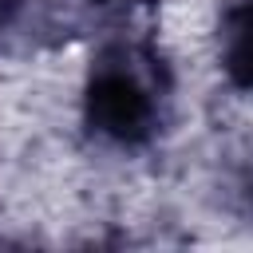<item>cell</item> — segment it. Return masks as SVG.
Returning a JSON list of instances; mask_svg holds the SVG:
<instances>
[{
	"mask_svg": "<svg viewBox=\"0 0 253 253\" xmlns=\"http://www.w3.org/2000/svg\"><path fill=\"white\" fill-rule=\"evenodd\" d=\"M107 4H138V0H107Z\"/></svg>",
	"mask_w": 253,
	"mask_h": 253,
	"instance_id": "3957f363",
	"label": "cell"
},
{
	"mask_svg": "<svg viewBox=\"0 0 253 253\" xmlns=\"http://www.w3.org/2000/svg\"><path fill=\"white\" fill-rule=\"evenodd\" d=\"M217 67L233 91L253 95V0H225L217 16Z\"/></svg>",
	"mask_w": 253,
	"mask_h": 253,
	"instance_id": "7a4b0ae2",
	"label": "cell"
},
{
	"mask_svg": "<svg viewBox=\"0 0 253 253\" xmlns=\"http://www.w3.org/2000/svg\"><path fill=\"white\" fill-rule=\"evenodd\" d=\"M166 115L162 59L142 43H107L83 79V126L111 146H146Z\"/></svg>",
	"mask_w": 253,
	"mask_h": 253,
	"instance_id": "6da1fadb",
	"label": "cell"
}]
</instances>
